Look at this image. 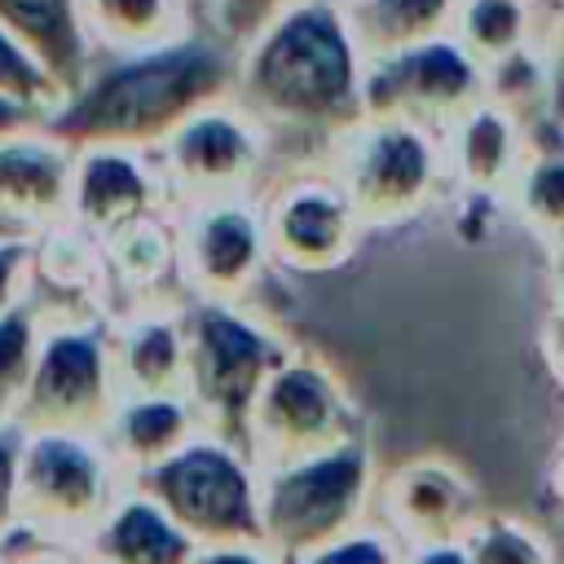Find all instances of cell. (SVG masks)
Listing matches in <instances>:
<instances>
[{"mask_svg": "<svg viewBox=\"0 0 564 564\" xmlns=\"http://www.w3.org/2000/svg\"><path fill=\"white\" fill-rule=\"evenodd\" d=\"M167 185L150 150L132 145H79L70 176V220L93 238L154 216Z\"/></svg>", "mask_w": 564, "mask_h": 564, "instance_id": "cell-14", "label": "cell"}, {"mask_svg": "<svg viewBox=\"0 0 564 564\" xmlns=\"http://www.w3.org/2000/svg\"><path fill=\"white\" fill-rule=\"evenodd\" d=\"M555 295H560V308H564V247H555Z\"/></svg>", "mask_w": 564, "mask_h": 564, "instance_id": "cell-38", "label": "cell"}, {"mask_svg": "<svg viewBox=\"0 0 564 564\" xmlns=\"http://www.w3.org/2000/svg\"><path fill=\"white\" fill-rule=\"evenodd\" d=\"M106 507V467L79 432H35L18 454V516L26 529H84Z\"/></svg>", "mask_w": 564, "mask_h": 564, "instance_id": "cell-12", "label": "cell"}, {"mask_svg": "<svg viewBox=\"0 0 564 564\" xmlns=\"http://www.w3.org/2000/svg\"><path fill=\"white\" fill-rule=\"evenodd\" d=\"M18 234H22V229H13V225L0 216V238H18Z\"/></svg>", "mask_w": 564, "mask_h": 564, "instance_id": "cell-39", "label": "cell"}, {"mask_svg": "<svg viewBox=\"0 0 564 564\" xmlns=\"http://www.w3.org/2000/svg\"><path fill=\"white\" fill-rule=\"evenodd\" d=\"M110 361L88 330H62L35 352L26 392L13 410L18 427L35 432H88L115 419Z\"/></svg>", "mask_w": 564, "mask_h": 564, "instance_id": "cell-10", "label": "cell"}, {"mask_svg": "<svg viewBox=\"0 0 564 564\" xmlns=\"http://www.w3.org/2000/svg\"><path fill=\"white\" fill-rule=\"evenodd\" d=\"M101 551L110 564H194L203 546L145 494L110 511L101 524Z\"/></svg>", "mask_w": 564, "mask_h": 564, "instance_id": "cell-22", "label": "cell"}, {"mask_svg": "<svg viewBox=\"0 0 564 564\" xmlns=\"http://www.w3.org/2000/svg\"><path fill=\"white\" fill-rule=\"evenodd\" d=\"M35 322L26 308H4L0 313V423H13V410L26 392L31 366H35Z\"/></svg>", "mask_w": 564, "mask_h": 564, "instance_id": "cell-27", "label": "cell"}, {"mask_svg": "<svg viewBox=\"0 0 564 564\" xmlns=\"http://www.w3.org/2000/svg\"><path fill=\"white\" fill-rule=\"evenodd\" d=\"M110 427H115V449L145 471L172 458L181 445H189V405L181 401V392L132 397L123 410H115Z\"/></svg>", "mask_w": 564, "mask_h": 564, "instance_id": "cell-23", "label": "cell"}, {"mask_svg": "<svg viewBox=\"0 0 564 564\" xmlns=\"http://www.w3.org/2000/svg\"><path fill=\"white\" fill-rule=\"evenodd\" d=\"M467 560L471 564H546V551L533 538L516 533L511 524H489V529L471 533Z\"/></svg>", "mask_w": 564, "mask_h": 564, "instance_id": "cell-30", "label": "cell"}, {"mask_svg": "<svg viewBox=\"0 0 564 564\" xmlns=\"http://www.w3.org/2000/svg\"><path fill=\"white\" fill-rule=\"evenodd\" d=\"M97 57L163 48L194 31L189 0H79Z\"/></svg>", "mask_w": 564, "mask_h": 564, "instance_id": "cell-19", "label": "cell"}, {"mask_svg": "<svg viewBox=\"0 0 564 564\" xmlns=\"http://www.w3.org/2000/svg\"><path fill=\"white\" fill-rule=\"evenodd\" d=\"M75 145L44 123L0 137V216L13 229H53L70 220Z\"/></svg>", "mask_w": 564, "mask_h": 564, "instance_id": "cell-15", "label": "cell"}, {"mask_svg": "<svg viewBox=\"0 0 564 564\" xmlns=\"http://www.w3.org/2000/svg\"><path fill=\"white\" fill-rule=\"evenodd\" d=\"M361 57H388L454 31L458 0H339Z\"/></svg>", "mask_w": 564, "mask_h": 564, "instance_id": "cell-20", "label": "cell"}, {"mask_svg": "<svg viewBox=\"0 0 564 564\" xmlns=\"http://www.w3.org/2000/svg\"><path fill=\"white\" fill-rule=\"evenodd\" d=\"M383 511L397 524V533L414 538L419 546L458 542V529L467 524V494L463 485L441 467H405L383 494Z\"/></svg>", "mask_w": 564, "mask_h": 564, "instance_id": "cell-18", "label": "cell"}, {"mask_svg": "<svg viewBox=\"0 0 564 564\" xmlns=\"http://www.w3.org/2000/svg\"><path fill=\"white\" fill-rule=\"evenodd\" d=\"M260 485V546L295 564L317 546L352 533L366 498V454L348 441L330 454L273 467Z\"/></svg>", "mask_w": 564, "mask_h": 564, "instance_id": "cell-4", "label": "cell"}, {"mask_svg": "<svg viewBox=\"0 0 564 564\" xmlns=\"http://www.w3.org/2000/svg\"><path fill=\"white\" fill-rule=\"evenodd\" d=\"M31 123H44V115H35L31 106H22V101H13V97L0 93V137H9L18 128H31Z\"/></svg>", "mask_w": 564, "mask_h": 564, "instance_id": "cell-35", "label": "cell"}, {"mask_svg": "<svg viewBox=\"0 0 564 564\" xmlns=\"http://www.w3.org/2000/svg\"><path fill=\"white\" fill-rule=\"evenodd\" d=\"M145 489L198 546L260 542V485L225 441L181 445L145 467Z\"/></svg>", "mask_w": 564, "mask_h": 564, "instance_id": "cell-5", "label": "cell"}, {"mask_svg": "<svg viewBox=\"0 0 564 564\" xmlns=\"http://www.w3.org/2000/svg\"><path fill=\"white\" fill-rule=\"evenodd\" d=\"M0 93L13 97V101H22V106H31V110L44 115V119H48V110H57V101L66 97L62 84L31 57V48H26L13 31H4V26H0Z\"/></svg>", "mask_w": 564, "mask_h": 564, "instance_id": "cell-28", "label": "cell"}, {"mask_svg": "<svg viewBox=\"0 0 564 564\" xmlns=\"http://www.w3.org/2000/svg\"><path fill=\"white\" fill-rule=\"evenodd\" d=\"M0 26L31 48V57L62 84V93L79 88L97 62L79 0H0Z\"/></svg>", "mask_w": 564, "mask_h": 564, "instance_id": "cell-17", "label": "cell"}, {"mask_svg": "<svg viewBox=\"0 0 564 564\" xmlns=\"http://www.w3.org/2000/svg\"><path fill=\"white\" fill-rule=\"evenodd\" d=\"M286 361L256 326L225 308L194 313L185 330V388L220 441H247V414L264 379Z\"/></svg>", "mask_w": 564, "mask_h": 564, "instance_id": "cell-8", "label": "cell"}, {"mask_svg": "<svg viewBox=\"0 0 564 564\" xmlns=\"http://www.w3.org/2000/svg\"><path fill=\"white\" fill-rule=\"evenodd\" d=\"M295 564H397V555H392V546H388L383 538L352 529V533H344V538L317 546L313 555H304V560H295Z\"/></svg>", "mask_w": 564, "mask_h": 564, "instance_id": "cell-31", "label": "cell"}, {"mask_svg": "<svg viewBox=\"0 0 564 564\" xmlns=\"http://www.w3.org/2000/svg\"><path fill=\"white\" fill-rule=\"evenodd\" d=\"M511 198L524 216V225L555 247H564V145L560 150H529Z\"/></svg>", "mask_w": 564, "mask_h": 564, "instance_id": "cell-25", "label": "cell"}, {"mask_svg": "<svg viewBox=\"0 0 564 564\" xmlns=\"http://www.w3.org/2000/svg\"><path fill=\"white\" fill-rule=\"evenodd\" d=\"M560 494H564V463H560Z\"/></svg>", "mask_w": 564, "mask_h": 564, "instance_id": "cell-40", "label": "cell"}, {"mask_svg": "<svg viewBox=\"0 0 564 564\" xmlns=\"http://www.w3.org/2000/svg\"><path fill=\"white\" fill-rule=\"evenodd\" d=\"M119 379L132 397L181 392L185 388V335L167 317H145L128 330L119 352Z\"/></svg>", "mask_w": 564, "mask_h": 564, "instance_id": "cell-24", "label": "cell"}, {"mask_svg": "<svg viewBox=\"0 0 564 564\" xmlns=\"http://www.w3.org/2000/svg\"><path fill=\"white\" fill-rule=\"evenodd\" d=\"M194 564H278V560L260 551V542H234V546H203Z\"/></svg>", "mask_w": 564, "mask_h": 564, "instance_id": "cell-34", "label": "cell"}, {"mask_svg": "<svg viewBox=\"0 0 564 564\" xmlns=\"http://www.w3.org/2000/svg\"><path fill=\"white\" fill-rule=\"evenodd\" d=\"M538 53H542V70H546V123L555 132H564V0L546 4Z\"/></svg>", "mask_w": 564, "mask_h": 564, "instance_id": "cell-29", "label": "cell"}, {"mask_svg": "<svg viewBox=\"0 0 564 564\" xmlns=\"http://www.w3.org/2000/svg\"><path fill=\"white\" fill-rule=\"evenodd\" d=\"M348 441L352 436L339 423L330 383L313 366L282 361L251 401L242 445L264 471H273V467H291V463L330 454Z\"/></svg>", "mask_w": 564, "mask_h": 564, "instance_id": "cell-9", "label": "cell"}, {"mask_svg": "<svg viewBox=\"0 0 564 564\" xmlns=\"http://www.w3.org/2000/svg\"><path fill=\"white\" fill-rule=\"evenodd\" d=\"M238 53L189 31L163 48L97 57L79 88H70L44 128L66 145H132L159 150L194 110L234 97Z\"/></svg>", "mask_w": 564, "mask_h": 564, "instance_id": "cell-2", "label": "cell"}, {"mask_svg": "<svg viewBox=\"0 0 564 564\" xmlns=\"http://www.w3.org/2000/svg\"><path fill=\"white\" fill-rule=\"evenodd\" d=\"M366 57L339 0H291L269 26L238 48L234 101L264 137H304L335 145L361 110Z\"/></svg>", "mask_w": 564, "mask_h": 564, "instance_id": "cell-1", "label": "cell"}, {"mask_svg": "<svg viewBox=\"0 0 564 564\" xmlns=\"http://www.w3.org/2000/svg\"><path fill=\"white\" fill-rule=\"evenodd\" d=\"M414 564H471V560H467V546H458V542H436V546H423Z\"/></svg>", "mask_w": 564, "mask_h": 564, "instance_id": "cell-37", "label": "cell"}, {"mask_svg": "<svg viewBox=\"0 0 564 564\" xmlns=\"http://www.w3.org/2000/svg\"><path fill=\"white\" fill-rule=\"evenodd\" d=\"M546 22V0H458L454 40L489 70L516 53L538 48Z\"/></svg>", "mask_w": 564, "mask_h": 564, "instance_id": "cell-21", "label": "cell"}, {"mask_svg": "<svg viewBox=\"0 0 564 564\" xmlns=\"http://www.w3.org/2000/svg\"><path fill=\"white\" fill-rule=\"evenodd\" d=\"M326 167L361 225H401L432 203L445 176V154L441 137L427 128L361 119L326 150Z\"/></svg>", "mask_w": 564, "mask_h": 564, "instance_id": "cell-3", "label": "cell"}, {"mask_svg": "<svg viewBox=\"0 0 564 564\" xmlns=\"http://www.w3.org/2000/svg\"><path fill=\"white\" fill-rule=\"evenodd\" d=\"M22 264H26V242H22V234H18V238H0V313L13 308Z\"/></svg>", "mask_w": 564, "mask_h": 564, "instance_id": "cell-33", "label": "cell"}, {"mask_svg": "<svg viewBox=\"0 0 564 564\" xmlns=\"http://www.w3.org/2000/svg\"><path fill=\"white\" fill-rule=\"evenodd\" d=\"M529 150L533 145L524 119L494 97L476 101L441 132L445 176H454L471 194H511Z\"/></svg>", "mask_w": 564, "mask_h": 564, "instance_id": "cell-16", "label": "cell"}, {"mask_svg": "<svg viewBox=\"0 0 564 564\" xmlns=\"http://www.w3.org/2000/svg\"><path fill=\"white\" fill-rule=\"evenodd\" d=\"M546 357H551L555 375L564 379V308H555V317L546 322Z\"/></svg>", "mask_w": 564, "mask_h": 564, "instance_id": "cell-36", "label": "cell"}, {"mask_svg": "<svg viewBox=\"0 0 564 564\" xmlns=\"http://www.w3.org/2000/svg\"><path fill=\"white\" fill-rule=\"evenodd\" d=\"M260 216H264L269 256H278L291 269H308V273L339 264L352 251L357 234L366 229L348 194L330 176V167L286 176Z\"/></svg>", "mask_w": 564, "mask_h": 564, "instance_id": "cell-11", "label": "cell"}, {"mask_svg": "<svg viewBox=\"0 0 564 564\" xmlns=\"http://www.w3.org/2000/svg\"><path fill=\"white\" fill-rule=\"evenodd\" d=\"M291 0H189L194 31L220 40L225 48H242L260 26H269Z\"/></svg>", "mask_w": 564, "mask_h": 564, "instance_id": "cell-26", "label": "cell"}, {"mask_svg": "<svg viewBox=\"0 0 564 564\" xmlns=\"http://www.w3.org/2000/svg\"><path fill=\"white\" fill-rule=\"evenodd\" d=\"M485 97L489 75L454 35H436L401 53L370 57L361 75L366 119H401L436 137Z\"/></svg>", "mask_w": 564, "mask_h": 564, "instance_id": "cell-6", "label": "cell"}, {"mask_svg": "<svg viewBox=\"0 0 564 564\" xmlns=\"http://www.w3.org/2000/svg\"><path fill=\"white\" fill-rule=\"evenodd\" d=\"M13 432H18V423H13ZM13 432H4L0 436V533L13 524V516H18V445H22V436H18V445H13Z\"/></svg>", "mask_w": 564, "mask_h": 564, "instance_id": "cell-32", "label": "cell"}, {"mask_svg": "<svg viewBox=\"0 0 564 564\" xmlns=\"http://www.w3.org/2000/svg\"><path fill=\"white\" fill-rule=\"evenodd\" d=\"M264 256V216L251 207V198H212L185 207L176 260L207 300H234L247 291Z\"/></svg>", "mask_w": 564, "mask_h": 564, "instance_id": "cell-13", "label": "cell"}, {"mask_svg": "<svg viewBox=\"0 0 564 564\" xmlns=\"http://www.w3.org/2000/svg\"><path fill=\"white\" fill-rule=\"evenodd\" d=\"M264 150H269L264 128L234 97H225L194 110L154 150V163L163 172L167 194H176L189 207L212 198H247L251 181L260 176Z\"/></svg>", "mask_w": 564, "mask_h": 564, "instance_id": "cell-7", "label": "cell"}]
</instances>
